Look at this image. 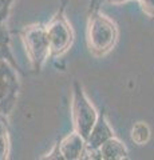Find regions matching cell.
I'll return each mask as SVG.
<instances>
[{
	"instance_id": "6da1fadb",
	"label": "cell",
	"mask_w": 154,
	"mask_h": 160,
	"mask_svg": "<svg viewBox=\"0 0 154 160\" xmlns=\"http://www.w3.org/2000/svg\"><path fill=\"white\" fill-rule=\"evenodd\" d=\"M118 40V27L114 20L99 12L90 13L87 27V42L90 51L103 56L111 51Z\"/></svg>"
},
{
	"instance_id": "7a4b0ae2",
	"label": "cell",
	"mask_w": 154,
	"mask_h": 160,
	"mask_svg": "<svg viewBox=\"0 0 154 160\" xmlns=\"http://www.w3.org/2000/svg\"><path fill=\"white\" fill-rule=\"evenodd\" d=\"M72 123L74 131L87 140L91 129L98 119V112L93 106L90 99L84 93L83 87L79 82H74L72 86Z\"/></svg>"
},
{
	"instance_id": "3957f363",
	"label": "cell",
	"mask_w": 154,
	"mask_h": 160,
	"mask_svg": "<svg viewBox=\"0 0 154 160\" xmlns=\"http://www.w3.org/2000/svg\"><path fill=\"white\" fill-rule=\"evenodd\" d=\"M22 39L34 71H40L43 64L50 56V44L46 27L32 24L22 31Z\"/></svg>"
},
{
	"instance_id": "277c9868",
	"label": "cell",
	"mask_w": 154,
	"mask_h": 160,
	"mask_svg": "<svg viewBox=\"0 0 154 160\" xmlns=\"http://www.w3.org/2000/svg\"><path fill=\"white\" fill-rule=\"evenodd\" d=\"M46 32L50 44V53L59 56L70 48L74 33L70 23L64 18L63 11H59L46 26Z\"/></svg>"
},
{
	"instance_id": "5b68a950",
	"label": "cell",
	"mask_w": 154,
	"mask_h": 160,
	"mask_svg": "<svg viewBox=\"0 0 154 160\" xmlns=\"http://www.w3.org/2000/svg\"><path fill=\"white\" fill-rule=\"evenodd\" d=\"M18 78L7 60H3L0 72V113L8 115L16 104L18 98Z\"/></svg>"
},
{
	"instance_id": "8992f818",
	"label": "cell",
	"mask_w": 154,
	"mask_h": 160,
	"mask_svg": "<svg viewBox=\"0 0 154 160\" xmlns=\"http://www.w3.org/2000/svg\"><path fill=\"white\" fill-rule=\"evenodd\" d=\"M86 149V140H84L77 131L68 133L59 142L55 148L48 153V159H66L77 160L83 158Z\"/></svg>"
},
{
	"instance_id": "52a82bcc",
	"label": "cell",
	"mask_w": 154,
	"mask_h": 160,
	"mask_svg": "<svg viewBox=\"0 0 154 160\" xmlns=\"http://www.w3.org/2000/svg\"><path fill=\"white\" fill-rule=\"evenodd\" d=\"M114 136V131L107 120L105 111L98 115V119L91 129L90 135L86 140V148L88 149H98L105 142Z\"/></svg>"
},
{
	"instance_id": "ba28073f",
	"label": "cell",
	"mask_w": 154,
	"mask_h": 160,
	"mask_svg": "<svg viewBox=\"0 0 154 160\" xmlns=\"http://www.w3.org/2000/svg\"><path fill=\"white\" fill-rule=\"evenodd\" d=\"M98 149H99V159L103 160H122L126 159L129 155L126 146L115 136L109 139Z\"/></svg>"
},
{
	"instance_id": "9c48e42d",
	"label": "cell",
	"mask_w": 154,
	"mask_h": 160,
	"mask_svg": "<svg viewBox=\"0 0 154 160\" xmlns=\"http://www.w3.org/2000/svg\"><path fill=\"white\" fill-rule=\"evenodd\" d=\"M150 139V128L147 127V124L138 122L134 124L131 128V140L137 146H143L146 144Z\"/></svg>"
},
{
	"instance_id": "30bf717a",
	"label": "cell",
	"mask_w": 154,
	"mask_h": 160,
	"mask_svg": "<svg viewBox=\"0 0 154 160\" xmlns=\"http://www.w3.org/2000/svg\"><path fill=\"white\" fill-rule=\"evenodd\" d=\"M9 152V140L6 115L0 113V159H6Z\"/></svg>"
},
{
	"instance_id": "8fae6325",
	"label": "cell",
	"mask_w": 154,
	"mask_h": 160,
	"mask_svg": "<svg viewBox=\"0 0 154 160\" xmlns=\"http://www.w3.org/2000/svg\"><path fill=\"white\" fill-rule=\"evenodd\" d=\"M9 38L7 31L3 28V26L0 27V60H7L9 63H13L11 52H9Z\"/></svg>"
},
{
	"instance_id": "7c38bea8",
	"label": "cell",
	"mask_w": 154,
	"mask_h": 160,
	"mask_svg": "<svg viewBox=\"0 0 154 160\" xmlns=\"http://www.w3.org/2000/svg\"><path fill=\"white\" fill-rule=\"evenodd\" d=\"M13 0H0V27L3 26V22L7 19V15L11 8Z\"/></svg>"
},
{
	"instance_id": "4fadbf2b",
	"label": "cell",
	"mask_w": 154,
	"mask_h": 160,
	"mask_svg": "<svg viewBox=\"0 0 154 160\" xmlns=\"http://www.w3.org/2000/svg\"><path fill=\"white\" fill-rule=\"evenodd\" d=\"M140 3L143 12L149 16L154 18V0H140Z\"/></svg>"
},
{
	"instance_id": "5bb4252c",
	"label": "cell",
	"mask_w": 154,
	"mask_h": 160,
	"mask_svg": "<svg viewBox=\"0 0 154 160\" xmlns=\"http://www.w3.org/2000/svg\"><path fill=\"white\" fill-rule=\"evenodd\" d=\"M98 3H99V0H91V3H90V13H93V12L97 11Z\"/></svg>"
},
{
	"instance_id": "9a60e30c",
	"label": "cell",
	"mask_w": 154,
	"mask_h": 160,
	"mask_svg": "<svg viewBox=\"0 0 154 160\" xmlns=\"http://www.w3.org/2000/svg\"><path fill=\"white\" fill-rule=\"evenodd\" d=\"M107 3H110V4H121L123 2H127V0H106Z\"/></svg>"
},
{
	"instance_id": "2e32d148",
	"label": "cell",
	"mask_w": 154,
	"mask_h": 160,
	"mask_svg": "<svg viewBox=\"0 0 154 160\" xmlns=\"http://www.w3.org/2000/svg\"><path fill=\"white\" fill-rule=\"evenodd\" d=\"M66 3H67V0H62V8H61V11H64V7H66Z\"/></svg>"
},
{
	"instance_id": "e0dca14e",
	"label": "cell",
	"mask_w": 154,
	"mask_h": 160,
	"mask_svg": "<svg viewBox=\"0 0 154 160\" xmlns=\"http://www.w3.org/2000/svg\"><path fill=\"white\" fill-rule=\"evenodd\" d=\"M101 2H105V0H99V3H98V6H99V4H101Z\"/></svg>"
}]
</instances>
